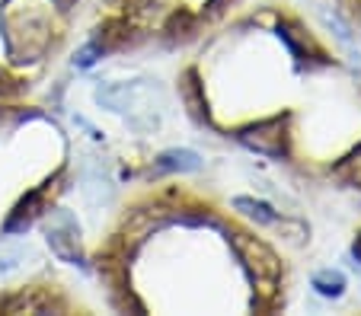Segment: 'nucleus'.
<instances>
[{
  "label": "nucleus",
  "mask_w": 361,
  "mask_h": 316,
  "mask_svg": "<svg viewBox=\"0 0 361 316\" xmlns=\"http://www.w3.org/2000/svg\"><path fill=\"white\" fill-rule=\"evenodd\" d=\"M202 170V157L195 151H185V147H176V151H166L157 157V172H195Z\"/></svg>",
  "instance_id": "6"
},
{
  "label": "nucleus",
  "mask_w": 361,
  "mask_h": 316,
  "mask_svg": "<svg viewBox=\"0 0 361 316\" xmlns=\"http://www.w3.org/2000/svg\"><path fill=\"white\" fill-rule=\"evenodd\" d=\"M179 89H183V96H185V106H189V112L198 118V122H204V118H208V112H202V109H204V99H202V89H198V80H195V74H192V70L183 77Z\"/></svg>",
  "instance_id": "9"
},
{
  "label": "nucleus",
  "mask_w": 361,
  "mask_h": 316,
  "mask_svg": "<svg viewBox=\"0 0 361 316\" xmlns=\"http://www.w3.org/2000/svg\"><path fill=\"white\" fill-rule=\"evenodd\" d=\"M348 179H352V182H358V186H361V157L348 160Z\"/></svg>",
  "instance_id": "13"
},
{
  "label": "nucleus",
  "mask_w": 361,
  "mask_h": 316,
  "mask_svg": "<svg viewBox=\"0 0 361 316\" xmlns=\"http://www.w3.org/2000/svg\"><path fill=\"white\" fill-rule=\"evenodd\" d=\"M233 208H237V211L243 214V217L256 220V224H259V227H272V220L279 217V214H275L272 208L266 205V201H256V198H243V195H240V198H233Z\"/></svg>",
  "instance_id": "7"
},
{
  "label": "nucleus",
  "mask_w": 361,
  "mask_h": 316,
  "mask_svg": "<svg viewBox=\"0 0 361 316\" xmlns=\"http://www.w3.org/2000/svg\"><path fill=\"white\" fill-rule=\"evenodd\" d=\"M26 253L29 249H23V246H0V268H16Z\"/></svg>",
  "instance_id": "12"
},
{
  "label": "nucleus",
  "mask_w": 361,
  "mask_h": 316,
  "mask_svg": "<svg viewBox=\"0 0 361 316\" xmlns=\"http://www.w3.org/2000/svg\"><path fill=\"white\" fill-rule=\"evenodd\" d=\"M272 227L279 230V234H285V240L291 243V246H304V240H307V227L300 224V220H279V217H275V220H272Z\"/></svg>",
  "instance_id": "10"
},
{
  "label": "nucleus",
  "mask_w": 361,
  "mask_h": 316,
  "mask_svg": "<svg viewBox=\"0 0 361 316\" xmlns=\"http://www.w3.org/2000/svg\"><path fill=\"white\" fill-rule=\"evenodd\" d=\"M45 195H48V189H39V192H32L29 198H23L20 205H16V211L10 214V220L4 224V230H7V234H16V230H26L29 224H32V220L42 214L39 208L45 205Z\"/></svg>",
  "instance_id": "5"
},
{
  "label": "nucleus",
  "mask_w": 361,
  "mask_h": 316,
  "mask_svg": "<svg viewBox=\"0 0 361 316\" xmlns=\"http://www.w3.org/2000/svg\"><path fill=\"white\" fill-rule=\"evenodd\" d=\"M48 246L58 259L64 262H80V227L71 211H55L51 214V227H48Z\"/></svg>",
  "instance_id": "4"
},
{
  "label": "nucleus",
  "mask_w": 361,
  "mask_h": 316,
  "mask_svg": "<svg viewBox=\"0 0 361 316\" xmlns=\"http://www.w3.org/2000/svg\"><path fill=\"white\" fill-rule=\"evenodd\" d=\"M102 55H106V49H102V45H99V42H96V39H90L87 45H83V49L77 51L74 64H77V68H90V64H93L96 58H102Z\"/></svg>",
  "instance_id": "11"
},
{
  "label": "nucleus",
  "mask_w": 361,
  "mask_h": 316,
  "mask_svg": "<svg viewBox=\"0 0 361 316\" xmlns=\"http://www.w3.org/2000/svg\"><path fill=\"white\" fill-rule=\"evenodd\" d=\"M237 141L246 151L259 153V157H288V128H285V118L281 115L243 128L237 134Z\"/></svg>",
  "instance_id": "2"
},
{
  "label": "nucleus",
  "mask_w": 361,
  "mask_h": 316,
  "mask_svg": "<svg viewBox=\"0 0 361 316\" xmlns=\"http://www.w3.org/2000/svg\"><path fill=\"white\" fill-rule=\"evenodd\" d=\"M231 246L237 249L240 262L246 265L252 282L259 284V294H275V288L281 282V259L275 255V249L252 234H233Z\"/></svg>",
  "instance_id": "1"
},
{
  "label": "nucleus",
  "mask_w": 361,
  "mask_h": 316,
  "mask_svg": "<svg viewBox=\"0 0 361 316\" xmlns=\"http://www.w3.org/2000/svg\"><path fill=\"white\" fill-rule=\"evenodd\" d=\"M314 288L323 297H339L345 291V275H342L339 268H323V272L314 275Z\"/></svg>",
  "instance_id": "8"
},
{
  "label": "nucleus",
  "mask_w": 361,
  "mask_h": 316,
  "mask_svg": "<svg viewBox=\"0 0 361 316\" xmlns=\"http://www.w3.org/2000/svg\"><path fill=\"white\" fill-rule=\"evenodd\" d=\"M352 253H355V259H358V262H361V236H358V240H355V246H352Z\"/></svg>",
  "instance_id": "14"
},
{
  "label": "nucleus",
  "mask_w": 361,
  "mask_h": 316,
  "mask_svg": "<svg viewBox=\"0 0 361 316\" xmlns=\"http://www.w3.org/2000/svg\"><path fill=\"white\" fill-rule=\"evenodd\" d=\"M176 10H179V0H137L122 16L135 35H147V32H164Z\"/></svg>",
  "instance_id": "3"
},
{
  "label": "nucleus",
  "mask_w": 361,
  "mask_h": 316,
  "mask_svg": "<svg viewBox=\"0 0 361 316\" xmlns=\"http://www.w3.org/2000/svg\"><path fill=\"white\" fill-rule=\"evenodd\" d=\"M55 4H58V7H61V10H68L71 4H74V0H55Z\"/></svg>",
  "instance_id": "15"
}]
</instances>
